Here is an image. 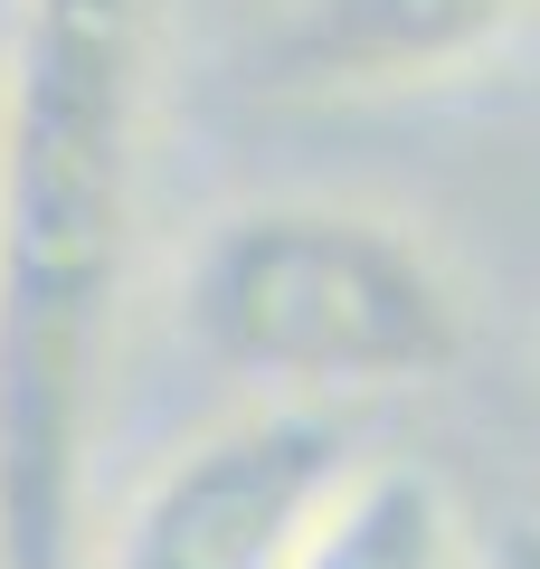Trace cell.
I'll use <instances>...</instances> for the list:
<instances>
[{
	"mask_svg": "<svg viewBox=\"0 0 540 569\" xmlns=\"http://www.w3.org/2000/svg\"><path fill=\"white\" fill-rule=\"evenodd\" d=\"M161 0H10L0 39V569H86V475L152 171Z\"/></svg>",
	"mask_w": 540,
	"mask_h": 569,
	"instance_id": "1",
	"label": "cell"
},
{
	"mask_svg": "<svg viewBox=\"0 0 540 569\" xmlns=\"http://www.w3.org/2000/svg\"><path fill=\"white\" fill-rule=\"evenodd\" d=\"M456 560H464V522L446 475L418 456H360L284 569H456Z\"/></svg>",
	"mask_w": 540,
	"mask_h": 569,
	"instance_id": "5",
	"label": "cell"
},
{
	"mask_svg": "<svg viewBox=\"0 0 540 569\" xmlns=\"http://www.w3.org/2000/svg\"><path fill=\"white\" fill-rule=\"evenodd\" d=\"M483 569H540V512H521V522L493 531V560Z\"/></svg>",
	"mask_w": 540,
	"mask_h": 569,
	"instance_id": "6",
	"label": "cell"
},
{
	"mask_svg": "<svg viewBox=\"0 0 540 569\" xmlns=\"http://www.w3.org/2000/svg\"><path fill=\"white\" fill-rule=\"evenodd\" d=\"M540 0H276L257 77L276 96H408L493 58Z\"/></svg>",
	"mask_w": 540,
	"mask_h": 569,
	"instance_id": "4",
	"label": "cell"
},
{
	"mask_svg": "<svg viewBox=\"0 0 540 569\" xmlns=\"http://www.w3.org/2000/svg\"><path fill=\"white\" fill-rule=\"evenodd\" d=\"M351 466V427L313 399L228 408L133 485L96 569H284Z\"/></svg>",
	"mask_w": 540,
	"mask_h": 569,
	"instance_id": "3",
	"label": "cell"
},
{
	"mask_svg": "<svg viewBox=\"0 0 540 569\" xmlns=\"http://www.w3.org/2000/svg\"><path fill=\"white\" fill-rule=\"evenodd\" d=\"M180 332L276 399L427 389L464 361V284L370 200H247L209 219L180 276Z\"/></svg>",
	"mask_w": 540,
	"mask_h": 569,
	"instance_id": "2",
	"label": "cell"
}]
</instances>
